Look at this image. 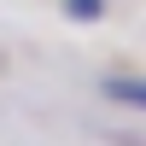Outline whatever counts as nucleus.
Here are the masks:
<instances>
[{
    "label": "nucleus",
    "instance_id": "2",
    "mask_svg": "<svg viewBox=\"0 0 146 146\" xmlns=\"http://www.w3.org/2000/svg\"><path fill=\"white\" fill-rule=\"evenodd\" d=\"M64 12H70L76 23H100V18H105V0H64Z\"/></svg>",
    "mask_w": 146,
    "mask_h": 146
},
{
    "label": "nucleus",
    "instance_id": "1",
    "mask_svg": "<svg viewBox=\"0 0 146 146\" xmlns=\"http://www.w3.org/2000/svg\"><path fill=\"white\" fill-rule=\"evenodd\" d=\"M105 100H117V105H135V111H146V82H140V76H111V82H105Z\"/></svg>",
    "mask_w": 146,
    "mask_h": 146
}]
</instances>
